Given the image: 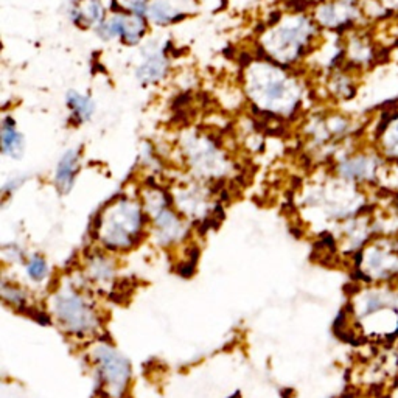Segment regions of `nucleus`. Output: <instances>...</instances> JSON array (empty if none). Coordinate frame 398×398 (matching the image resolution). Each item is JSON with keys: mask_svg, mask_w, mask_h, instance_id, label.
Here are the masks:
<instances>
[{"mask_svg": "<svg viewBox=\"0 0 398 398\" xmlns=\"http://www.w3.org/2000/svg\"><path fill=\"white\" fill-rule=\"evenodd\" d=\"M2 299L6 305H10L11 308H16V310H22V308H28V292L19 285L14 283H6V280L2 282Z\"/></svg>", "mask_w": 398, "mask_h": 398, "instance_id": "20", "label": "nucleus"}, {"mask_svg": "<svg viewBox=\"0 0 398 398\" xmlns=\"http://www.w3.org/2000/svg\"><path fill=\"white\" fill-rule=\"evenodd\" d=\"M345 398H361V397H345Z\"/></svg>", "mask_w": 398, "mask_h": 398, "instance_id": "22", "label": "nucleus"}, {"mask_svg": "<svg viewBox=\"0 0 398 398\" xmlns=\"http://www.w3.org/2000/svg\"><path fill=\"white\" fill-rule=\"evenodd\" d=\"M67 106L72 111V117L78 123L89 122L95 114V103L89 95H81L77 91H69L66 95Z\"/></svg>", "mask_w": 398, "mask_h": 398, "instance_id": "17", "label": "nucleus"}, {"mask_svg": "<svg viewBox=\"0 0 398 398\" xmlns=\"http://www.w3.org/2000/svg\"><path fill=\"white\" fill-rule=\"evenodd\" d=\"M352 314L356 324L371 325L373 336L398 337V290L390 285H371L353 297Z\"/></svg>", "mask_w": 398, "mask_h": 398, "instance_id": "3", "label": "nucleus"}, {"mask_svg": "<svg viewBox=\"0 0 398 398\" xmlns=\"http://www.w3.org/2000/svg\"><path fill=\"white\" fill-rule=\"evenodd\" d=\"M358 14L356 0H335L332 4L319 6L316 10V22L325 28L342 32L355 24Z\"/></svg>", "mask_w": 398, "mask_h": 398, "instance_id": "9", "label": "nucleus"}, {"mask_svg": "<svg viewBox=\"0 0 398 398\" xmlns=\"http://www.w3.org/2000/svg\"><path fill=\"white\" fill-rule=\"evenodd\" d=\"M89 358L99 378L101 392L106 398H125L131 385V364L122 352L106 341H97Z\"/></svg>", "mask_w": 398, "mask_h": 398, "instance_id": "5", "label": "nucleus"}, {"mask_svg": "<svg viewBox=\"0 0 398 398\" xmlns=\"http://www.w3.org/2000/svg\"><path fill=\"white\" fill-rule=\"evenodd\" d=\"M261 82L251 78V94L255 101H259L260 108L277 112H292L299 104V92L292 91V82L285 78L283 72L263 67Z\"/></svg>", "mask_w": 398, "mask_h": 398, "instance_id": "6", "label": "nucleus"}, {"mask_svg": "<svg viewBox=\"0 0 398 398\" xmlns=\"http://www.w3.org/2000/svg\"><path fill=\"white\" fill-rule=\"evenodd\" d=\"M25 274L30 282L44 283L50 277V266L47 260L39 254L30 255L25 261Z\"/></svg>", "mask_w": 398, "mask_h": 398, "instance_id": "19", "label": "nucleus"}, {"mask_svg": "<svg viewBox=\"0 0 398 398\" xmlns=\"http://www.w3.org/2000/svg\"><path fill=\"white\" fill-rule=\"evenodd\" d=\"M49 311L56 325L75 340H91L101 332L99 308L77 285H59L49 297Z\"/></svg>", "mask_w": 398, "mask_h": 398, "instance_id": "1", "label": "nucleus"}, {"mask_svg": "<svg viewBox=\"0 0 398 398\" xmlns=\"http://www.w3.org/2000/svg\"><path fill=\"white\" fill-rule=\"evenodd\" d=\"M80 149H67L55 170V185L59 194H69L80 171Z\"/></svg>", "mask_w": 398, "mask_h": 398, "instance_id": "11", "label": "nucleus"}, {"mask_svg": "<svg viewBox=\"0 0 398 398\" xmlns=\"http://www.w3.org/2000/svg\"><path fill=\"white\" fill-rule=\"evenodd\" d=\"M86 277L95 282L99 287H104L114 282L116 277V265L109 257L104 254H94L87 260Z\"/></svg>", "mask_w": 398, "mask_h": 398, "instance_id": "14", "label": "nucleus"}, {"mask_svg": "<svg viewBox=\"0 0 398 398\" xmlns=\"http://www.w3.org/2000/svg\"><path fill=\"white\" fill-rule=\"evenodd\" d=\"M153 230L157 243L165 247L182 242L189 234L182 218L170 207H165L153 215Z\"/></svg>", "mask_w": 398, "mask_h": 398, "instance_id": "10", "label": "nucleus"}, {"mask_svg": "<svg viewBox=\"0 0 398 398\" xmlns=\"http://www.w3.org/2000/svg\"><path fill=\"white\" fill-rule=\"evenodd\" d=\"M347 55L350 63L356 67L371 66L375 61V58H377L373 44L367 39L366 36L353 37V39L349 42Z\"/></svg>", "mask_w": 398, "mask_h": 398, "instance_id": "16", "label": "nucleus"}, {"mask_svg": "<svg viewBox=\"0 0 398 398\" xmlns=\"http://www.w3.org/2000/svg\"><path fill=\"white\" fill-rule=\"evenodd\" d=\"M148 18L159 25H168L173 22L182 20L185 14L175 8L167 0H154V2L149 4Z\"/></svg>", "mask_w": 398, "mask_h": 398, "instance_id": "18", "label": "nucleus"}, {"mask_svg": "<svg viewBox=\"0 0 398 398\" xmlns=\"http://www.w3.org/2000/svg\"><path fill=\"white\" fill-rule=\"evenodd\" d=\"M355 274L369 285H390L398 282V242L378 238L355 255Z\"/></svg>", "mask_w": 398, "mask_h": 398, "instance_id": "4", "label": "nucleus"}, {"mask_svg": "<svg viewBox=\"0 0 398 398\" xmlns=\"http://www.w3.org/2000/svg\"><path fill=\"white\" fill-rule=\"evenodd\" d=\"M335 95L341 97V99H352L355 95V86H353L352 78H349L345 73H337L332 81Z\"/></svg>", "mask_w": 398, "mask_h": 398, "instance_id": "21", "label": "nucleus"}, {"mask_svg": "<svg viewBox=\"0 0 398 398\" xmlns=\"http://www.w3.org/2000/svg\"><path fill=\"white\" fill-rule=\"evenodd\" d=\"M168 73V59L162 51L151 50L145 55L144 63L137 67V78L145 82V85H153V82H159L167 77Z\"/></svg>", "mask_w": 398, "mask_h": 398, "instance_id": "13", "label": "nucleus"}, {"mask_svg": "<svg viewBox=\"0 0 398 398\" xmlns=\"http://www.w3.org/2000/svg\"><path fill=\"white\" fill-rule=\"evenodd\" d=\"M387 118H381L377 128L381 156L398 162V109L387 111Z\"/></svg>", "mask_w": 398, "mask_h": 398, "instance_id": "12", "label": "nucleus"}, {"mask_svg": "<svg viewBox=\"0 0 398 398\" xmlns=\"http://www.w3.org/2000/svg\"><path fill=\"white\" fill-rule=\"evenodd\" d=\"M2 153L16 161L25 153V137L18 131L13 118H5L2 123Z\"/></svg>", "mask_w": 398, "mask_h": 398, "instance_id": "15", "label": "nucleus"}, {"mask_svg": "<svg viewBox=\"0 0 398 398\" xmlns=\"http://www.w3.org/2000/svg\"><path fill=\"white\" fill-rule=\"evenodd\" d=\"M273 44H268L271 55L279 59L280 63H294L305 54L308 44L316 36L318 27L314 20L297 16L292 18V22L273 30Z\"/></svg>", "mask_w": 398, "mask_h": 398, "instance_id": "7", "label": "nucleus"}, {"mask_svg": "<svg viewBox=\"0 0 398 398\" xmlns=\"http://www.w3.org/2000/svg\"><path fill=\"white\" fill-rule=\"evenodd\" d=\"M381 163L383 159L377 153L352 154L344 157V159L337 163L336 173L337 176L347 182H355V184L373 182L378 179Z\"/></svg>", "mask_w": 398, "mask_h": 398, "instance_id": "8", "label": "nucleus"}, {"mask_svg": "<svg viewBox=\"0 0 398 398\" xmlns=\"http://www.w3.org/2000/svg\"><path fill=\"white\" fill-rule=\"evenodd\" d=\"M147 215L139 202L120 199L99 216L95 235L109 252H126L145 235Z\"/></svg>", "mask_w": 398, "mask_h": 398, "instance_id": "2", "label": "nucleus"}]
</instances>
